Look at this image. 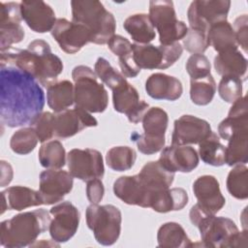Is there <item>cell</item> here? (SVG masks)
I'll list each match as a JSON object with an SVG mask.
<instances>
[{
    "label": "cell",
    "mask_w": 248,
    "mask_h": 248,
    "mask_svg": "<svg viewBox=\"0 0 248 248\" xmlns=\"http://www.w3.org/2000/svg\"><path fill=\"white\" fill-rule=\"evenodd\" d=\"M131 139L136 142L140 152L146 155H151L161 151L165 146L166 142L165 137L151 136L144 133L141 135L134 133L131 136Z\"/></svg>",
    "instance_id": "obj_44"
},
{
    "label": "cell",
    "mask_w": 248,
    "mask_h": 248,
    "mask_svg": "<svg viewBox=\"0 0 248 248\" xmlns=\"http://www.w3.org/2000/svg\"><path fill=\"white\" fill-rule=\"evenodd\" d=\"M51 35L60 48L69 54L77 53L85 45L91 43L90 33L85 26L66 18H57Z\"/></svg>",
    "instance_id": "obj_14"
},
{
    "label": "cell",
    "mask_w": 248,
    "mask_h": 248,
    "mask_svg": "<svg viewBox=\"0 0 248 248\" xmlns=\"http://www.w3.org/2000/svg\"><path fill=\"white\" fill-rule=\"evenodd\" d=\"M111 91L114 109L124 113L131 123L140 122L149 106L140 99L138 90L126 80Z\"/></svg>",
    "instance_id": "obj_15"
},
{
    "label": "cell",
    "mask_w": 248,
    "mask_h": 248,
    "mask_svg": "<svg viewBox=\"0 0 248 248\" xmlns=\"http://www.w3.org/2000/svg\"><path fill=\"white\" fill-rule=\"evenodd\" d=\"M46 102L54 112L68 109L75 103L74 84L67 79L56 81L47 87Z\"/></svg>",
    "instance_id": "obj_29"
},
{
    "label": "cell",
    "mask_w": 248,
    "mask_h": 248,
    "mask_svg": "<svg viewBox=\"0 0 248 248\" xmlns=\"http://www.w3.org/2000/svg\"><path fill=\"white\" fill-rule=\"evenodd\" d=\"M214 68L217 74L222 77H235L245 80L247 59L238 48L229 49L214 57Z\"/></svg>",
    "instance_id": "obj_26"
},
{
    "label": "cell",
    "mask_w": 248,
    "mask_h": 248,
    "mask_svg": "<svg viewBox=\"0 0 248 248\" xmlns=\"http://www.w3.org/2000/svg\"><path fill=\"white\" fill-rule=\"evenodd\" d=\"M187 203L188 194L183 188H168L155 195L150 208L156 212L167 213L181 210Z\"/></svg>",
    "instance_id": "obj_27"
},
{
    "label": "cell",
    "mask_w": 248,
    "mask_h": 248,
    "mask_svg": "<svg viewBox=\"0 0 248 248\" xmlns=\"http://www.w3.org/2000/svg\"><path fill=\"white\" fill-rule=\"evenodd\" d=\"M113 193L127 204L149 207L150 195L138 174L117 178L113 183Z\"/></svg>",
    "instance_id": "obj_21"
},
{
    "label": "cell",
    "mask_w": 248,
    "mask_h": 248,
    "mask_svg": "<svg viewBox=\"0 0 248 248\" xmlns=\"http://www.w3.org/2000/svg\"><path fill=\"white\" fill-rule=\"evenodd\" d=\"M53 219L48 231L53 241L64 243L70 240L78 231L79 225V211L70 202H62L49 210Z\"/></svg>",
    "instance_id": "obj_12"
},
{
    "label": "cell",
    "mask_w": 248,
    "mask_h": 248,
    "mask_svg": "<svg viewBox=\"0 0 248 248\" xmlns=\"http://www.w3.org/2000/svg\"><path fill=\"white\" fill-rule=\"evenodd\" d=\"M53 118V113L49 111H45L39 115V117L32 125L38 136L39 141H41L42 143L48 141L51 138L54 137Z\"/></svg>",
    "instance_id": "obj_46"
},
{
    "label": "cell",
    "mask_w": 248,
    "mask_h": 248,
    "mask_svg": "<svg viewBox=\"0 0 248 248\" xmlns=\"http://www.w3.org/2000/svg\"><path fill=\"white\" fill-rule=\"evenodd\" d=\"M2 211L16 210L20 211L32 206L44 204L39 191H35L25 186H12L1 192Z\"/></svg>",
    "instance_id": "obj_24"
},
{
    "label": "cell",
    "mask_w": 248,
    "mask_h": 248,
    "mask_svg": "<svg viewBox=\"0 0 248 248\" xmlns=\"http://www.w3.org/2000/svg\"><path fill=\"white\" fill-rule=\"evenodd\" d=\"M0 166H1V187H5L8 184H10V182L12 181L14 171L9 162L2 160L0 162Z\"/></svg>",
    "instance_id": "obj_51"
},
{
    "label": "cell",
    "mask_w": 248,
    "mask_h": 248,
    "mask_svg": "<svg viewBox=\"0 0 248 248\" xmlns=\"http://www.w3.org/2000/svg\"><path fill=\"white\" fill-rule=\"evenodd\" d=\"M247 170L248 169L245 165H236L228 174L227 189L237 200H246L248 198Z\"/></svg>",
    "instance_id": "obj_38"
},
{
    "label": "cell",
    "mask_w": 248,
    "mask_h": 248,
    "mask_svg": "<svg viewBox=\"0 0 248 248\" xmlns=\"http://www.w3.org/2000/svg\"><path fill=\"white\" fill-rule=\"evenodd\" d=\"M45 107V93L27 73L11 65L0 69V118L8 127L32 126Z\"/></svg>",
    "instance_id": "obj_1"
},
{
    "label": "cell",
    "mask_w": 248,
    "mask_h": 248,
    "mask_svg": "<svg viewBox=\"0 0 248 248\" xmlns=\"http://www.w3.org/2000/svg\"><path fill=\"white\" fill-rule=\"evenodd\" d=\"M108 46L116 56L120 57L124 54L132 52V44L130 41L120 35H114L108 42Z\"/></svg>",
    "instance_id": "obj_49"
},
{
    "label": "cell",
    "mask_w": 248,
    "mask_h": 248,
    "mask_svg": "<svg viewBox=\"0 0 248 248\" xmlns=\"http://www.w3.org/2000/svg\"><path fill=\"white\" fill-rule=\"evenodd\" d=\"M145 90L155 100L175 101L181 97L183 87L181 81L175 77L155 73L146 79Z\"/></svg>",
    "instance_id": "obj_23"
},
{
    "label": "cell",
    "mask_w": 248,
    "mask_h": 248,
    "mask_svg": "<svg viewBox=\"0 0 248 248\" xmlns=\"http://www.w3.org/2000/svg\"><path fill=\"white\" fill-rule=\"evenodd\" d=\"M0 64L18 68L45 87L55 83L63 71L61 59L51 52L48 43L41 39L32 41L26 49L11 47L1 52Z\"/></svg>",
    "instance_id": "obj_2"
},
{
    "label": "cell",
    "mask_w": 248,
    "mask_h": 248,
    "mask_svg": "<svg viewBox=\"0 0 248 248\" xmlns=\"http://www.w3.org/2000/svg\"><path fill=\"white\" fill-rule=\"evenodd\" d=\"M189 217L191 223L199 229L203 246L216 248L246 246L247 231L239 232L235 223L230 218L215 216L198 202L192 206Z\"/></svg>",
    "instance_id": "obj_3"
},
{
    "label": "cell",
    "mask_w": 248,
    "mask_h": 248,
    "mask_svg": "<svg viewBox=\"0 0 248 248\" xmlns=\"http://www.w3.org/2000/svg\"><path fill=\"white\" fill-rule=\"evenodd\" d=\"M193 192L198 203L211 214H216L225 205L226 200L220 191L217 178L213 175L198 177L193 183Z\"/></svg>",
    "instance_id": "obj_20"
},
{
    "label": "cell",
    "mask_w": 248,
    "mask_h": 248,
    "mask_svg": "<svg viewBox=\"0 0 248 248\" xmlns=\"http://www.w3.org/2000/svg\"><path fill=\"white\" fill-rule=\"evenodd\" d=\"M123 27L136 44H149L156 36L154 26L146 14H135L128 16Z\"/></svg>",
    "instance_id": "obj_28"
},
{
    "label": "cell",
    "mask_w": 248,
    "mask_h": 248,
    "mask_svg": "<svg viewBox=\"0 0 248 248\" xmlns=\"http://www.w3.org/2000/svg\"><path fill=\"white\" fill-rule=\"evenodd\" d=\"M141 121L144 134L165 137L169 123V116L163 108L158 107L148 108Z\"/></svg>",
    "instance_id": "obj_37"
},
{
    "label": "cell",
    "mask_w": 248,
    "mask_h": 248,
    "mask_svg": "<svg viewBox=\"0 0 248 248\" xmlns=\"http://www.w3.org/2000/svg\"><path fill=\"white\" fill-rule=\"evenodd\" d=\"M24 29L20 22L5 21L0 22V50L6 51L12 45L21 42L24 38Z\"/></svg>",
    "instance_id": "obj_41"
},
{
    "label": "cell",
    "mask_w": 248,
    "mask_h": 248,
    "mask_svg": "<svg viewBox=\"0 0 248 248\" xmlns=\"http://www.w3.org/2000/svg\"><path fill=\"white\" fill-rule=\"evenodd\" d=\"M133 57L140 69H167L172 66L181 56L183 47L179 43L153 46L150 44H132Z\"/></svg>",
    "instance_id": "obj_9"
},
{
    "label": "cell",
    "mask_w": 248,
    "mask_h": 248,
    "mask_svg": "<svg viewBox=\"0 0 248 248\" xmlns=\"http://www.w3.org/2000/svg\"><path fill=\"white\" fill-rule=\"evenodd\" d=\"M39 161L46 169L59 170L65 166L66 151L59 140L44 142L39 149Z\"/></svg>",
    "instance_id": "obj_33"
},
{
    "label": "cell",
    "mask_w": 248,
    "mask_h": 248,
    "mask_svg": "<svg viewBox=\"0 0 248 248\" xmlns=\"http://www.w3.org/2000/svg\"><path fill=\"white\" fill-rule=\"evenodd\" d=\"M248 131L234 134L228 141L225 152V164L230 167L245 165L248 161L247 152Z\"/></svg>",
    "instance_id": "obj_34"
},
{
    "label": "cell",
    "mask_w": 248,
    "mask_h": 248,
    "mask_svg": "<svg viewBox=\"0 0 248 248\" xmlns=\"http://www.w3.org/2000/svg\"><path fill=\"white\" fill-rule=\"evenodd\" d=\"M86 224L93 232L98 243L109 246L114 244L121 232L122 216L118 207L112 204L91 203L85 212Z\"/></svg>",
    "instance_id": "obj_7"
},
{
    "label": "cell",
    "mask_w": 248,
    "mask_h": 248,
    "mask_svg": "<svg viewBox=\"0 0 248 248\" xmlns=\"http://www.w3.org/2000/svg\"><path fill=\"white\" fill-rule=\"evenodd\" d=\"M97 125V119L90 112L76 106L72 109H65L54 114L53 133L54 137L68 139L85 128Z\"/></svg>",
    "instance_id": "obj_16"
},
{
    "label": "cell",
    "mask_w": 248,
    "mask_h": 248,
    "mask_svg": "<svg viewBox=\"0 0 248 248\" xmlns=\"http://www.w3.org/2000/svg\"><path fill=\"white\" fill-rule=\"evenodd\" d=\"M248 131V107L247 97L236 100L230 108L228 117L221 121L218 126L219 136L229 140L234 134Z\"/></svg>",
    "instance_id": "obj_25"
},
{
    "label": "cell",
    "mask_w": 248,
    "mask_h": 248,
    "mask_svg": "<svg viewBox=\"0 0 248 248\" xmlns=\"http://www.w3.org/2000/svg\"><path fill=\"white\" fill-rule=\"evenodd\" d=\"M72 78L75 82V103L78 108L90 113L106 110L108 105V95L104 85L98 81L95 72L85 65L73 69Z\"/></svg>",
    "instance_id": "obj_6"
},
{
    "label": "cell",
    "mask_w": 248,
    "mask_h": 248,
    "mask_svg": "<svg viewBox=\"0 0 248 248\" xmlns=\"http://www.w3.org/2000/svg\"><path fill=\"white\" fill-rule=\"evenodd\" d=\"M94 72L98 78H100L111 90L126 81V78L116 71L104 57H99L97 59L94 66Z\"/></svg>",
    "instance_id": "obj_40"
},
{
    "label": "cell",
    "mask_w": 248,
    "mask_h": 248,
    "mask_svg": "<svg viewBox=\"0 0 248 248\" xmlns=\"http://www.w3.org/2000/svg\"><path fill=\"white\" fill-rule=\"evenodd\" d=\"M138 175L150 195L149 207L155 195L170 188L174 179V172L166 170L158 161L146 163Z\"/></svg>",
    "instance_id": "obj_22"
},
{
    "label": "cell",
    "mask_w": 248,
    "mask_h": 248,
    "mask_svg": "<svg viewBox=\"0 0 248 248\" xmlns=\"http://www.w3.org/2000/svg\"><path fill=\"white\" fill-rule=\"evenodd\" d=\"M209 123L194 115H182L174 121L171 135L172 145L199 144L211 134Z\"/></svg>",
    "instance_id": "obj_17"
},
{
    "label": "cell",
    "mask_w": 248,
    "mask_h": 248,
    "mask_svg": "<svg viewBox=\"0 0 248 248\" xmlns=\"http://www.w3.org/2000/svg\"><path fill=\"white\" fill-rule=\"evenodd\" d=\"M207 35L209 45L212 46L218 53L232 48H238L232 26L228 20L220 21L210 26Z\"/></svg>",
    "instance_id": "obj_31"
},
{
    "label": "cell",
    "mask_w": 248,
    "mask_h": 248,
    "mask_svg": "<svg viewBox=\"0 0 248 248\" xmlns=\"http://www.w3.org/2000/svg\"><path fill=\"white\" fill-rule=\"evenodd\" d=\"M137 159L136 151L129 146H114L106 155V162L109 169L116 171L130 170Z\"/></svg>",
    "instance_id": "obj_36"
},
{
    "label": "cell",
    "mask_w": 248,
    "mask_h": 248,
    "mask_svg": "<svg viewBox=\"0 0 248 248\" xmlns=\"http://www.w3.org/2000/svg\"><path fill=\"white\" fill-rule=\"evenodd\" d=\"M69 172L78 179L89 181L102 178L105 173L102 154L92 148H74L67 154Z\"/></svg>",
    "instance_id": "obj_11"
},
{
    "label": "cell",
    "mask_w": 248,
    "mask_h": 248,
    "mask_svg": "<svg viewBox=\"0 0 248 248\" xmlns=\"http://www.w3.org/2000/svg\"><path fill=\"white\" fill-rule=\"evenodd\" d=\"M182 40L184 48L193 54H202L210 46L207 32L201 29L189 27L187 34Z\"/></svg>",
    "instance_id": "obj_42"
},
{
    "label": "cell",
    "mask_w": 248,
    "mask_h": 248,
    "mask_svg": "<svg viewBox=\"0 0 248 248\" xmlns=\"http://www.w3.org/2000/svg\"><path fill=\"white\" fill-rule=\"evenodd\" d=\"M158 162L171 172H190L199 165L196 149L189 145H170L165 147Z\"/></svg>",
    "instance_id": "obj_18"
},
{
    "label": "cell",
    "mask_w": 248,
    "mask_h": 248,
    "mask_svg": "<svg viewBox=\"0 0 248 248\" xmlns=\"http://www.w3.org/2000/svg\"><path fill=\"white\" fill-rule=\"evenodd\" d=\"M39 141L38 136L33 127H23L11 138L10 147L11 149L19 155H26L34 150Z\"/></svg>",
    "instance_id": "obj_39"
},
{
    "label": "cell",
    "mask_w": 248,
    "mask_h": 248,
    "mask_svg": "<svg viewBox=\"0 0 248 248\" xmlns=\"http://www.w3.org/2000/svg\"><path fill=\"white\" fill-rule=\"evenodd\" d=\"M247 24H248L247 15H241L235 18L233 22V28H232L235 35L236 43L238 46H241L244 52H247V41H248Z\"/></svg>",
    "instance_id": "obj_47"
},
{
    "label": "cell",
    "mask_w": 248,
    "mask_h": 248,
    "mask_svg": "<svg viewBox=\"0 0 248 248\" xmlns=\"http://www.w3.org/2000/svg\"><path fill=\"white\" fill-rule=\"evenodd\" d=\"M243 80L235 77H223L218 84L219 96L227 103L233 104L242 97Z\"/></svg>",
    "instance_id": "obj_43"
},
{
    "label": "cell",
    "mask_w": 248,
    "mask_h": 248,
    "mask_svg": "<svg viewBox=\"0 0 248 248\" xmlns=\"http://www.w3.org/2000/svg\"><path fill=\"white\" fill-rule=\"evenodd\" d=\"M216 92V82L210 75L190 80V98L198 106L208 105Z\"/></svg>",
    "instance_id": "obj_35"
},
{
    "label": "cell",
    "mask_w": 248,
    "mask_h": 248,
    "mask_svg": "<svg viewBox=\"0 0 248 248\" xmlns=\"http://www.w3.org/2000/svg\"><path fill=\"white\" fill-rule=\"evenodd\" d=\"M74 185L73 175L63 170L47 169L40 174L39 193L44 204H54L69 194Z\"/></svg>",
    "instance_id": "obj_13"
},
{
    "label": "cell",
    "mask_w": 248,
    "mask_h": 248,
    "mask_svg": "<svg viewBox=\"0 0 248 248\" xmlns=\"http://www.w3.org/2000/svg\"><path fill=\"white\" fill-rule=\"evenodd\" d=\"M50 212L44 208L26 211L5 220L0 226V243L7 248L30 246L37 237L48 230Z\"/></svg>",
    "instance_id": "obj_4"
},
{
    "label": "cell",
    "mask_w": 248,
    "mask_h": 248,
    "mask_svg": "<svg viewBox=\"0 0 248 248\" xmlns=\"http://www.w3.org/2000/svg\"><path fill=\"white\" fill-rule=\"evenodd\" d=\"M118 61H119V67L121 70V74L125 78H136L140 74V68L138 67V65L136 64V62L134 60L133 51L118 57Z\"/></svg>",
    "instance_id": "obj_48"
},
{
    "label": "cell",
    "mask_w": 248,
    "mask_h": 248,
    "mask_svg": "<svg viewBox=\"0 0 248 248\" xmlns=\"http://www.w3.org/2000/svg\"><path fill=\"white\" fill-rule=\"evenodd\" d=\"M149 17L159 33L161 45L178 43L187 34L188 27L178 20L172 1L153 0L149 2Z\"/></svg>",
    "instance_id": "obj_8"
},
{
    "label": "cell",
    "mask_w": 248,
    "mask_h": 248,
    "mask_svg": "<svg viewBox=\"0 0 248 248\" xmlns=\"http://www.w3.org/2000/svg\"><path fill=\"white\" fill-rule=\"evenodd\" d=\"M230 7L229 0L193 1L187 12L190 27L208 32L213 24L227 20Z\"/></svg>",
    "instance_id": "obj_10"
},
{
    "label": "cell",
    "mask_w": 248,
    "mask_h": 248,
    "mask_svg": "<svg viewBox=\"0 0 248 248\" xmlns=\"http://www.w3.org/2000/svg\"><path fill=\"white\" fill-rule=\"evenodd\" d=\"M20 9L22 19L36 33L51 31L57 20L52 8L44 1H21Z\"/></svg>",
    "instance_id": "obj_19"
},
{
    "label": "cell",
    "mask_w": 248,
    "mask_h": 248,
    "mask_svg": "<svg viewBox=\"0 0 248 248\" xmlns=\"http://www.w3.org/2000/svg\"><path fill=\"white\" fill-rule=\"evenodd\" d=\"M226 147L220 142L219 137L214 133L199 143V155L202 161L213 167H220L225 164Z\"/></svg>",
    "instance_id": "obj_32"
},
{
    "label": "cell",
    "mask_w": 248,
    "mask_h": 248,
    "mask_svg": "<svg viewBox=\"0 0 248 248\" xmlns=\"http://www.w3.org/2000/svg\"><path fill=\"white\" fill-rule=\"evenodd\" d=\"M158 246L163 248L191 247L192 242L181 225L175 222L163 224L157 233Z\"/></svg>",
    "instance_id": "obj_30"
},
{
    "label": "cell",
    "mask_w": 248,
    "mask_h": 248,
    "mask_svg": "<svg viewBox=\"0 0 248 248\" xmlns=\"http://www.w3.org/2000/svg\"><path fill=\"white\" fill-rule=\"evenodd\" d=\"M105 188L100 178H95L87 181L86 196L91 203H99L104 197Z\"/></svg>",
    "instance_id": "obj_50"
},
{
    "label": "cell",
    "mask_w": 248,
    "mask_h": 248,
    "mask_svg": "<svg viewBox=\"0 0 248 248\" xmlns=\"http://www.w3.org/2000/svg\"><path fill=\"white\" fill-rule=\"evenodd\" d=\"M210 62L203 54H192L186 62V71L191 79H197L210 75Z\"/></svg>",
    "instance_id": "obj_45"
},
{
    "label": "cell",
    "mask_w": 248,
    "mask_h": 248,
    "mask_svg": "<svg viewBox=\"0 0 248 248\" xmlns=\"http://www.w3.org/2000/svg\"><path fill=\"white\" fill-rule=\"evenodd\" d=\"M72 21L85 26L91 43L105 45L114 36L116 21L111 13L96 0H75L71 2Z\"/></svg>",
    "instance_id": "obj_5"
}]
</instances>
